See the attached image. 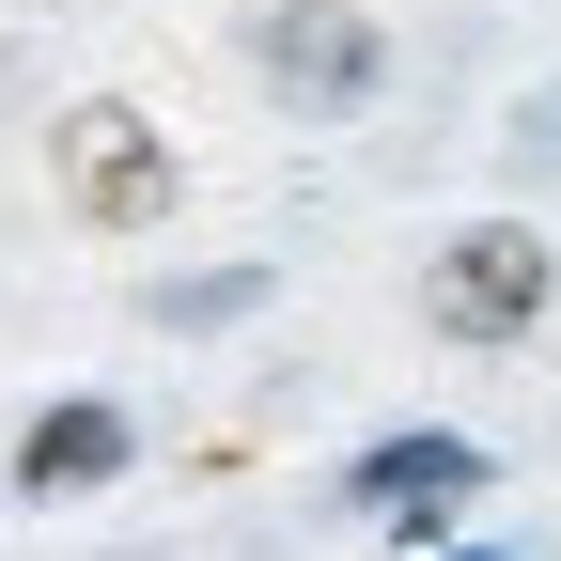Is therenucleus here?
<instances>
[{"mask_svg":"<svg viewBox=\"0 0 561 561\" xmlns=\"http://www.w3.org/2000/svg\"><path fill=\"white\" fill-rule=\"evenodd\" d=\"M546 297H561V265H546V234H530V219H468L437 265H421V312H437L453 343H530V328H546Z\"/></svg>","mask_w":561,"mask_h":561,"instance_id":"obj_1","label":"nucleus"},{"mask_svg":"<svg viewBox=\"0 0 561 561\" xmlns=\"http://www.w3.org/2000/svg\"><path fill=\"white\" fill-rule=\"evenodd\" d=\"M47 157H62V203H79L94 234H157V219H172V187H187V172H172V140L140 125L125 94L62 110V125H47Z\"/></svg>","mask_w":561,"mask_h":561,"instance_id":"obj_2","label":"nucleus"},{"mask_svg":"<svg viewBox=\"0 0 561 561\" xmlns=\"http://www.w3.org/2000/svg\"><path fill=\"white\" fill-rule=\"evenodd\" d=\"M250 62H265V94H297V110H359L390 79V32L359 16V0H265Z\"/></svg>","mask_w":561,"mask_h":561,"instance_id":"obj_3","label":"nucleus"},{"mask_svg":"<svg viewBox=\"0 0 561 561\" xmlns=\"http://www.w3.org/2000/svg\"><path fill=\"white\" fill-rule=\"evenodd\" d=\"M343 500H359V515H390V530H437L453 500H483V453L421 421V437H375L359 468H343Z\"/></svg>","mask_w":561,"mask_h":561,"instance_id":"obj_4","label":"nucleus"},{"mask_svg":"<svg viewBox=\"0 0 561 561\" xmlns=\"http://www.w3.org/2000/svg\"><path fill=\"white\" fill-rule=\"evenodd\" d=\"M125 453H140V421L79 390V405H47L16 437V483H32V500H79V483H125Z\"/></svg>","mask_w":561,"mask_h":561,"instance_id":"obj_5","label":"nucleus"},{"mask_svg":"<svg viewBox=\"0 0 561 561\" xmlns=\"http://www.w3.org/2000/svg\"><path fill=\"white\" fill-rule=\"evenodd\" d=\"M265 297V265H219V280H172V328H234Z\"/></svg>","mask_w":561,"mask_h":561,"instance_id":"obj_6","label":"nucleus"},{"mask_svg":"<svg viewBox=\"0 0 561 561\" xmlns=\"http://www.w3.org/2000/svg\"><path fill=\"white\" fill-rule=\"evenodd\" d=\"M453 561H500V546H453Z\"/></svg>","mask_w":561,"mask_h":561,"instance_id":"obj_7","label":"nucleus"}]
</instances>
